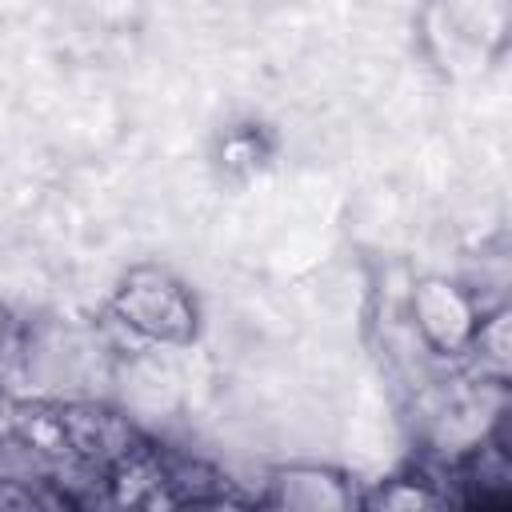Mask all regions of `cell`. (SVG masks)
Here are the masks:
<instances>
[{
  "label": "cell",
  "instance_id": "6da1fadb",
  "mask_svg": "<svg viewBox=\"0 0 512 512\" xmlns=\"http://www.w3.org/2000/svg\"><path fill=\"white\" fill-rule=\"evenodd\" d=\"M160 316H164V324H168L172 316L184 320V300H180L176 288L164 292V300H160ZM128 320L140 324V328H152V320H156V292H152V304H148V308H128ZM168 332H172V328H168Z\"/></svg>",
  "mask_w": 512,
  "mask_h": 512
}]
</instances>
